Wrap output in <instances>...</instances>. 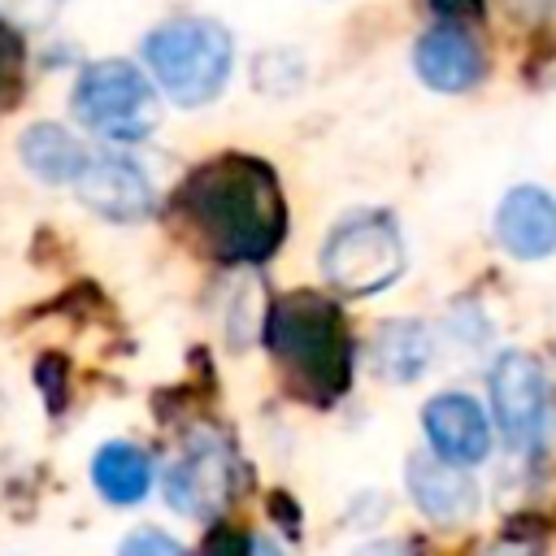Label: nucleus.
Instances as JSON below:
<instances>
[{"mask_svg": "<svg viewBox=\"0 0 556 556\" xmlns=\"http://www.w3.org/2000/svg\"><path fill=\"white\" fill-rule=\"evenodd\" d=\"M91 482L109 504H139L152 491V456L135 443H104L91 456Z\"/></svg>", "mask_w": 556, "mask_h": 556, "instance_id": "15", "label": "nucleus"}, {"mask_svg": "<svg viewBox=\"0 0 556 556\" xmlns=\"http://www.w3.org/2000/svg\"><path fill=\"white\" fill-rule=\"evenodd\" d=\"M22 61H26L22 30L9 17H0V104H9L22 91Z\"/></svg>", "mask_w": 556, "mask_h": 556, "instance_id": "16", "label": "nucleus"}, {"mask_svg": "<svg viewBox=\"0 0 556 556\" xmlns=\"http://www.w3.org/2000/svg\"><path fill=\"white\" fill-rule=\"evenodd\" d=\"M143 65L174 104L200 109L222 96L235 70V39L213 17H174L148 30Z\"/></svg>", "mask_w": 556, "mask_h": 556, "instance_id": "3", "label": "nucleus"}, {"mask_svg": "<svg viewBox=\"0 0 556 556\" xmlns=\"http://www.w3.org/2000/svg\"><path fill=\"white\" fill-rule=\"evenodd\" d=\"M204 248L222 261H265L287 230L278 178L265 161L226 152L200 165L178 195Z\"/></svg>", "mask_w": 556, "mask_h": 556, "instance_id": "1", "label": "nucleus"}, {"mask_svg": "<svg viewBox=\"0 0 556 556\" xmlns=\"http://www.w3.org/2000/svg\"><path fill=\"white\" fill-rule=\"evenodd\" d=\"M239 478L235 452L217 434H191L165 469V504L182 517H217Z\"/></svg>", "mask_w": 556, "mask_h": 556, "instance_id": "7", "label": "nucleus"}, {"mask_svg": "<svg viewBox=\"0 0 556 556\" xmlns=\"http://www.w3.org/2000/svg\"><path fill=\"white\" fill-rule=\"evenodd\" d=\"M404 486L413 508L434 526H465L478 517L482 491L465 473V465H452L434 452H413L404 465Z\"/></svg>", "mask_w": 556, "mask_h": 556, "instance_id": "8", "label": "nucleus"}, {"mask_svg": "<svg viewBox=\"0 0 556 556\" xmlns=\"http://www.w3.org/2000/svg\"><path fill=\"white\" fill-rule=\"evenodd\" d=\"M356 556H408L400 543H369V547H361Z\"/></svg>", "mask_w": 556, "mask_h": 556, "instance_id": "20", "label": "nucleus"}, {"mask_svg": "<svg viewBox=\"0 0 556 556\" xmlns=\"http://www.w3.org/2000/svg\"><path fill=\"white\" fill-rule=\"evenodd\" d=\"M495 239L517 261H543L556 252V195L521 182L495 208Z\"/></svg>", "mask_w": 556, "mask_h": 556, "instance_id": "12", "label": "nucleus"}, {"mask_svg": "<svg viewBox=\"0 0 556 556\" xmlns=\"http://www.w3.org/2000/svg\"><path fill=\"white\" fill-rule=\"evenodd\" d=\"M269 348L287 382L317 404L334 400L352 378V339L339 308L313 291L282 295L269 308Z\"/></svg>", "mask_w": 556, "mask_h": 556, "instance_id": "2", "label": "nucleus"}, {"mask_svg": "<svg viewBox=\"0 0 556 556\" xmlns=\"http://www.w3.org/2000/svg\"><path fill=\"white\" fill-rule=\"evenodd\" d=\"M408 265L400 222L387 208H352L321 243V278L343 295H374Z\"/></svg>", "mask_w": 556, "mask_h": 556, "instance_id": "4", "label": "nucleus"}, {"mask_svg": "<svg viewBox=\"0 0 556 556\" xmlns=\"http://www.w3.org/2000/svg\"><path fill=\"white\" fill-rule=\"evenodd\" d=\"M413 70L430 91L456 96V91H469V87L482 83L486 56H482V48L473 43L469 30H460L456 22H443V26H430L413 43Z\"/></svg>", "mask_w": 556, "mask_h": 556, "instance_id": "11", "label": "nucleus"}, {"mask_svg": "<svg viewBox=\"0 0 556 556\" xmlns=\"http://www.w3.org/2000/svg\"><path fill=\"white\" fill-rule=\"evenodd\" d=\"M248 556H287V552H282L274 539H252V543H248Z\"/></svg>", "mask_w": 556, "mask_h": 556, "instance_id": "21", "label": "nucleus"}, {"mask_svg": "<svg viewBox=\"0 0 556 556\" xmlns=\"http://www.w3.org/2000/svg\"><path fill=\"white\" fill-rule=\"evenodd\" d=\"M421 430L434 447V456L452 465H478L491 452V421L482 404L465 391H439L421 404Z\"/></svg>", "mask_w": 556, "mask_h": 556, "instance_id": "10", "label": "nucleus"}, {"mask_svg": "<svg viewBox=\"0 0 556 556\" xmlns=\"http://www.w3.org/2000/svg\"><path fill=\"white\" fill-rule=\"evenodd\" d=\"M117 556H187L169 534H161V530H135L126 543H122V552Z\"/></svg>", "mask_w": 556, "mask_h": 556, "instance_id": "17", "label": "nucleus"}, {"mask_svg": "<svg viewBox=\"0 0 556 556\" xmlns=\"http://www.w3.org/2000/svg\"><path fill=\"white\" fill-rule=\"evenodd\" d=\"M430 9L447 22H473V17H482L486 0H430Z\"/></svg>", "mask_w": 556, "mask_h": 556, "instance_id": "19", "label": "nucleus"}, {"mask_svg": "<svg viewBox=\"0 0 556 556\" xmlns=\"http://www.w3.org/2000/svg\"><path fill=\"white\" fill-rule=\"evenodd\" d=\"M17 152H22L26 169L35 178H43V182H74L83 174V165L91 161V152L65 126H56V122H35L22 135Z\"/></svg>", "mask_w": 556, "mask_h": 556, "instance_id": "13", "label": "nucleus"}, {"mask_svg": "<svg viewBox=\"0 0 556 556\" xmlns=\"http://www.w3.org/2000/svg\"><path fill=\"white\" fill-rule=\"evenodd\" d=\"M70 109L74 117L109 139V143H139L156 130L161 122V104H156V87L148 83V74L130 61H91L78 83H74V96H70Z\"/></svg>", "mask_w": 556, "mask_h": 556, "instance_id": "5", "label": "nucleus"}, {"mask_svg": "<svg viewBox=\"0 0 556 556\" xmlns=\"http://www.w3.org/2000/svg\"><path fill=\"white\" fill-rule=\"evenodd\" d=\"M56 9H61V0H0V17H9L13 26H17V22L39 26V22H48Z\"/></svg>", "mask_w": 556, "mask_h": 556, "instance_id": "18", "label": "nucleus"}, {"mask_svg": "<svg viewBox=\"0 0 556 556\" xmlns=\"http://www.w3.org/2000/svg\"><path fill=\"white\" fill-rule=\"evenodd\" d=\"M74 191L91 213L109 222H139L152 213V200H156L148 174L130 156H117V152L91 156L83 174L74 178Z\"/></svg>", "mask_w": 556, "mask_h": 556, "instance_id": "9", "label": "nucleus"}, {"mask_svg": "<svg viewBox=\"0 0 556 556\" xmlns=\"http://www.w3.org/2000/svg\"><path fill=\"white\" fill-rule=\"evenodd\" d=\"M486 391H491V417L504 434V443L517 456H539L552 439V421H556V400H552V378L539 365V356L530 352H500L491 361L486 374Z\"/></svg>", "mask_w": 556, "mask_h": 556, "instance_id": "6", "label": "nucleus"}, {"mask_svg": "<svg viewBox=\"0 0 556 556\" xmlns=\"http://www.w3.org/2000/svg\"><path fill=\"white\" fill-rule=\"evenodd\" d=\"M430 361H434V339L421 321H387L374 339V369L395 387L421 378Z\"/></svg>", "mask_w": 556, "mask_h": 556, "instance_id": "14", "label": "nucleus"}]
</instances>
